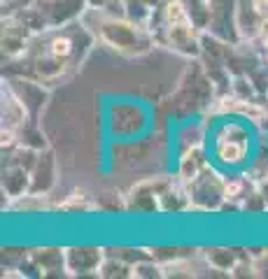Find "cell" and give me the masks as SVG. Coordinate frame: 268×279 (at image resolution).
<instances>
[{"label": "cell", "mask_w": 268, "mask_h": 279, "mask_svg": "<svg viewBox=\"0 0 268 279\" xmlns=\"http://www.w3.org/2000/svg\"><path fill=\"white\" fill-rule=\"evenodd\" d=\"M82 21L94 33L98 42L108 44L119 54L126 56H140L154 47V33L147 23H138L129 19L124 12H108V9L87 7Z\"/></svg>", "instance_id": "1"}, {"label": "cell", "mask_w": 268, "mask_h": 279, "mask_svg": "<svg viewBox=\"0 0 268 279\" xmlns=\"http://www.w3.org/2000/svg\"><path fill=\"white\" fill-rule=\"evenodd\" d=\"M224 184L226 179L219 177L210 165L205 168L194 182H189V205L187 212H215V209L224 207Z\"/></svg>", "instance_id": "2"}, {"label": "cell", "mask_w": 268, "mask_h": 279, "mask_svg": "<svg viewBox=\"0 0 268 279\" xmlns=\"http://www.w3.org/2000/svg\"><path fill=\"white\" fill-rule=\"evenodd\" d=\"M215 161L226 168H236L247 156V135L238 123H226L215 133V147H212Z\"/></svg>", "instance_id": "3"}, {"label": "cell", "mask_w": 268, "mask_h": 279, "mask_svg": "<svg viewBox=\"0 0 268 279\" xmlns=\"http://www.w3.org/2000/svg\"><path fill=\"white\" fill-rule=\"evenodd\" d=\"M105 251L98 247H70L65 249V270L68 275H96L98 277V268H101Z\"/></svg>", "instance_id": "4"}, {"label": "cell", "mask_w": 268, "mask_h": 279, "mask_svg": "<svg viewBox=\"0 0 268 279\" xmlns=\"http://www.w3.org/2000/svg\"><path fill=\"white\" fill-rule=\"evenodd\" d=\"M28 263L40 275H68V270H65V249H56V247L33 249L28 254Z\"/></svg>", "instance_id": "5"}, {"label": "cell", "mask_w": 268, "mask_h": 279, "mask_svg": "<svg viewBox=\"0 0 268 279\" xmlns=\"http://www.w3.org/2000/svg\"><path fill=\"white\" fill-rule=\"evenodd\" d=\"M210 165V161L205 158V151H203V144H196V147H189V149L182 151V158H180V168H177V177L189 184L194 182L201 172Z\"/></svg>", "instance_id": "6"}, {"label": "cell", "mask_w": 268, "mask_h": 279, "mask_svg": "<svg viewBox=\"0 0 268 279\" xmlns=\"http://www.w3.org/2000/svg\"><path fill=\"white\" fill-rule=\"evenodd\" d=\"M203 256L208 258V263H210L212 268H217V270L226 272V275H231V270L236 268V263L243 258L236 249H219V247L217 249H205Z\"/></svg>", "instance_id": "7"}, {"label": "cell", "mask_w": 268, "mask_h": 279, "mask_svg": "<svg viewBox=\"0 0 268 279\" xmlns=\"http://www.w3.org/2000/svg\"><path fill=\"white\" fill-rule=\"evenodd\" d=\"M58 212H91L98 209V202L91 200V195H87L84 191H73L70 195H65L63 202L56 205Z\"/></svg>", "instance_id": "8"}, {"label": "cell", "mask_w": 268, "mask_h": 279, "mask_svg": "<svg viewBox=\"0 0 268 279\" xmlns=\"http://www.w3.org/2000/svg\"><path fill=\"white\" fill-rule=\"evenodd\" d=\"M89 7L108 9V12H124V0H87ZM126 14V12H124Z\"/></svg>", "instance_id": "9"}, {"label": "cell", "mask_w": 268, "mask_h": 279, "mask_svg": "<svg viewBox=\"0 0 268 279\" xmlns=\"http://www.w3.org/2000/svg\"><path fill=\"white\" fill-rule=\"evenodd\" d=\"M254 42L259 44L264 51H268V16H264V21L259 26V33H257V40Z\"/></svg>", "instance_id": "10"}]
</instances>
